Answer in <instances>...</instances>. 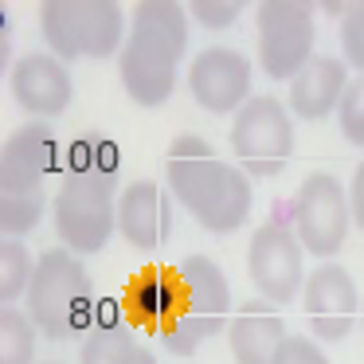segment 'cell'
Listing matches in <instances>:
<instances>
[{
	"label": "cell",
	"instance_id": "obj_21",
	"mask_svg": "<svg viewBox=\"0 0 364 364\" xmlns=\"http://www.w3.org/2000/svg\"><path fill=\"white\" fill-rule=\"evenodd\" d=\"M36 274V259L24 247V239H0V301L16 306V298H28V286Z\"/></svg>",
	"mask_w": 364,
	"mask_h": 364
},
{
	"label": "cell",
	"instance_id": "obj_11",
	"mask_svg": "<svg viewBox=\"0 0 364 364\" xmlns=\"http://www.w3.org/2000/svg\"><path fill=\"white\" fill-rule=\"evenodd\" d=\"M188 95L208 114H239L251 102V59L235 48H204L188 63Z\"/></svg>",
	"mask_w": 364,
	"mask_h": 364
},
{
	"label": "cell",
	"instance_id": "obj_17",
	"mask_svg": "<svg viewBox=\"0 0 364 364\" xmlns=\"http://www.w3.org/2000/svg\"><path fill=\"white\" fill-rule=\"evenodd\" d=\"M348 63L337 55H314L290 82V114L301 122H321L337 114L348 90Z\"/></svg>",
	"mask_w": 364,
	"mask_h": 364
},
{
	"label": "cell",
	"instance_id": "obj_10",
	"mask_svg": "<svg viewBox=\"0 0 364 364\" xmlns=\"http://www.w3.org/2000/svg\"><path fill=\"white\" fill-rule=\"evenodd\" d=\"M306 247L298 243V231L282 223H262L247 247V274H251L259 298L270 306H290L306 290Z\"/></svg>",
	"mask_w": 364,
	"mask_h": 364
},
{
	"label": "cell",
	"instance_id": "obj_26",
	"mask_svg": "<svg viewBox=\"0 0 364 364\" xmlns=\"http://www.w3.org/2000/svg\"><path fill=\"white\" fill-rule=\"evenodd\" d=\"M239 12H243L239 0H192V4H188V16H196V24L200 28H212V32L231 28L239 20Z\"/></svg>",
	"mask_w": 364,
	"mask_h": 364
},
{
	"label": "cell",
	"instance_id": "obj_20",
	"mask_svg": "<svg viewBox=\"0 0 364 364\" xmlns=\"http://www.w3.org/2000/svg\"><path fill=\"white\" fill-rule=\"evenodd\" d=\"M36 333L28 309H0V364H36Z\"/></svg>",
	"mask_w": 364,
	"mask_h": 364
},
{
	"label": "cell",
	"instance_id": "obj_27",
	"mask_svg": "<svg viewBox=\"0 0 364 364\" xmlns=\"http://www.w3.org/2000/svg\"><path fill=\"white\" fill-rule=\"evenodd\" d=\"M274 364H329L321 341L317 337H301V333H290L286 345L278 348V360Z\"/></svg>",
	"mask_w": 364,
	"mask_h": 364
},
{
	"label": "cell",
	"instance_id": "obj_2",
	"mask_svg": "<svg viewBox=\"0 0 364 364\" xmlns=\"http://www.w3.org/2000/svg\"><path fill=\"white\" fill-rule=\"evenodd\" d=\"M168 188L176 204L188 208V215L212 235H231L243 228L255 208V188L243 168L215 157V149L196 134H184L173 141L165 157Z\"/></svg>",
	"mask_w": 364,
	"mask_h": 364
},
{
	"label": "cell",
	"instance_id": "obj_1",
	"mask_svg": "<svg viewBox=\"0 0 364 364\" xmlns=\"http://www.w3.org/2000/svg\"><path fill=\"white\" fill-rule=\"evenodd\" d=\"M184 51H188V9H181L176 0H141L118 51V79L126 95L145 110L165 106L181 79Z\"/></svg>",
	"mask_w": 364,
	"mask_h": 364
},
{
	"label": "cell",
	"instance_id": "obj_5",
	"mask_svg": "<svg viewBox=\"0 0 364 364\" xmlns=\"http://www.w3.org/2000/svg\"><path fill=\"white\" fill-rule=\"evenodd\" d=\"M176 282H181V314L161 329V341L168 353L192 356L200 341L231 325V282L208 255H188L176 267Z\"/></svg>",
	"mask_w": 364,
	"mask_h": 364
},
{
	"label": "cell",
	"instance_id": "obj_24",
	"mask_svg": "<svg viewBox=\"0 0 364 364\" xmlns=\"http://www.w3.org/2000/svg\"><path fill=\"white\" fill-rule=\"evenodd\" d=\"M341 59L356 75H364V0L341 16Z\"/></svg>",
	"mask_w": 364,
	"mask_h": 364
},
{
	"label": "cell",
	"instance_id": "obj_25",
	"mask_svg": "<svg viewBox=\"0 0 364 364\" xmlns=\"http://www.w3.org/2000/svg\"><path fill=\"white\" fill-rule=\"evenodd\" d=\"M337 122H341L345 141L364 145V75L348 82L345 98H341V106H337Z\"/></svg>",
	"mask_w": 364,
	"mask_h": 364
},
{
	"label": "cell",
	"instance_id": "obj_22",
	"mask_svg": "<svg viewBox=\"0 0 364 364\" xmlns=\"http://www.w3.org/2000/svg\"><path fill=\"white\" fill-rule=\"evenodd\" d=\"M43 212H48V196L43 192H32V196H4L0 192V231L9 239H20L28 231H36Z\"/></svg>",
	"mask_w": 364,
	"mask_h": 364
},
{
	"label": "cell",
	"instance_id": "obj_30",
	"mask_svg": "<svg viewBox=\"0 0 364 364\" xmlns=\"http://www.w3.org/2000/svg\"><path fill=\"white\" fill-rule=\"evenodd\" d=\"M360 329H364V309H360Z\"/></svg>",
	"mask_w": 364,
	"mask_h": 364
},
{
	"label": "cell",
	"instance_id": "obj_15",
	"mask_svg": "<svg viewBox=\"0 0 364 364\" xmlns=\"http://www.w3.org/2000/svg\"><path fill=\"white\" fill-rule=\"evenodd\" d=\"M118 235L134 251H157L173 235V196L157 181H134L118 196Z\"/></svg>",
	"mask_w": 364,
	"mask_h": 364
},
{
	"label": "cell",
	"instance_id": "obj_23",
	"mask_svg": "<svg viewBox=\"0 0 364 364\" xmlns=\"http://www.w3.org/2000/svg\"><path fill=\"white\" fill-rule=\"evenodd\" d=\"M71 168H95V173H118V149L106 134H82L71 145Z\"/></svg>",
	"mask_w": 364,
	"mask_h": 364
},
{
	"label": "cell",
	"instance_id": "obj_9",
	"mask_svg": "<svg viewBox=\"0 0 364 364\" xmlns=\"http://www.w3.org/2000/svg\"><path fill=\"white\" fill-rule=\"evenodd\" d=\"M348 228H353V208H348V188L333 173H309L294 196V231L298 243L309 255L329 262L345 247Z\"/></svg>",
	"mask_w": 364,
	"mask_h": 364
},
{
	"label": "cell",
	"instance_id": "obj_4",
	"mask_svg": "<svg viewBox=\"0 0 364 364\" xmlns=\"http://www.w3.org/2000/svg\"><path fill=\"white\" fill-rule=\"evenodd\" d=\"M118 173H95V168H71L67 165L63 184L51 200V220L55 235L67 251L98 255L110 235L118 231Z\"/></svg>",
	"mask_w": 364,
	"mask_h": 364
},
{
	"label": "cell",
	"instance_id": "obj_6",
	"mask_svg": "<svg viewBox=\"0 0 364 364\" xmlns=\"http://www.w3.org/2000/svg\"><path fill=\"white\" fill-rule=\"evenodd\" d=\"M40 32L51 55L106 59L126 43V12L118 0H48L40 9Z\"/></svg>",
	"mask_w": 364,
	"mask_h": 364
},
{
	"label": "cell",
	"instance_id": "obj_29",
	"mask_svg": "<svg viewBox=\"0 0 364 364\" xmlns=\"http://www.w3.org/2000/svg\"><path fill=\"white\" fill-rule=\"evenodd\" d=\"M134 364H157V356L149 353V348H141V353H137V360Z\"/></svg>",
	"mask_w": 364,
	"mask_h": 364
},
{
	"label": "cell",
	"instance_id": "obj_3",
	"mask_svg": "<svg viewBox=\"0 0 364 364\" xmlns=\"http://www.w3.org/2000/svg\"><path fill=\"white\" fill-rule=\"evenodd\" d=\"M90 306H95V286L79 255L67 247L43 251L36 259V274L24 298L36 329L51 341H71L90 321Z\"/></svg>",
	"mask_w": 364,
	"mask_h": 364
},
{
	"label": "cell",
	"instance_id": "obj_13",
	"mask_svg": "<svg viewBox=\"0 0 364 364\" xmlns=\"http://www.w3.org/2000/svg\"><path fill=\"white\" fill-rule=\"evenodd\" d=\"M55 134L48 122H24L9 134L0 149V192L4 196H32L43 192V181L55 168Z\"/></svg>",
	"mask_w": 364,
	"mask_h": 364
},
{
	"label": "cell",
	"instance_id": "obj_18",
	"mask_svg": "<svg viewBox=\"0 0 364 364\" xmlns=\"http://www.w3.org/2000/svg\"><path fill=\"white\" fill-rule=\"evenodd\" d=\"M126 306L137 321H149L165 329L176 314H181V282L173 270H145L129 282Z\"/></svg>",
	"mask_w": 364,
	"mask_h": 364
},
{
	"label": "cell",
	"instance_id": "obj_12",
	"mask_svg": "<svg viewBox=\"0 0 364 364\" xmlns=\"http://www.w3.org/2000/svg\"><path fill=\"white\" fill-rule=\"evenodd\" d=\"M301 314H306L317 341H329V345L345 341L360 317V290H356L353 274L337 262L317 267L301 290Z\"/></svg>",
	"mask_w": 364,
	"mask_h": 364
},
{
	"label": "cell",
	"instance_id": "obj_8",
	"mask_svg": "<svg viewBox=\"0 0 364 364\" xmlns=\"http://www.w3.org/2000/svg\"><path fill=\"white\" fill-rule=\"evenodd\" d=\"M255 24H259V63L267 79L294 82L301 67L314 59V9L301 0H262L255 9Z\"/></svg>",
	"mask_w": 364,
	"mask_h": 364
},
{
	"label": "cell",
	"instance_id": "obj_7",
	"mask_svg": "<svg viewBox=\"0 0 364 364\" xmlns=\"http://www.w3.org/2000/svg\"><path fill=\"white\" fill-rule=\"evenodd\" d=\"M231 149L247 176H278L294 157V114L270 95H255L231 122Z\"/></svg>",
	"mask_w": 364,
	"mask_h": 364
},
{
	"label": "cell",
	"instance_id": "obj_19",
	"mask_svg": "<svg viewBox=\"0 0 364 364\" xmlns=\"http://www.w3.org/2000/svg\"><path fill=\"white\" fill-rule=\"evenodd\" d=\"M141 345L134 341V333L118 321H98L87 329L79 345V364H134Z\"/></svg>",
	"mask_w": 364,
	"mask_h": 364
},
{
	"label": "cell",
	"instance_id": "obj_28",
	"mask_svg": "<svg viewBox=\"0 0 364 364\" xmlns=\"http://www.w3.org/2000/svg\"><path fill=\"white\" fill-rule=\"evenodd\" d=\"M348 208H353V223L364 231V161L353 168V181H348Z\"/></svg>",
	"mask_w": 364,
	"mask_h": 364
},
{
	"label": "cell",
	"instance_id": "obj_14",
	"mask_svg": "<svg viewBox=\"0 0 364 364\" xmlns=\"http://www.w3.org/2000/svg\"><path fill=\"white\" fill-rule=\"evenodd\" d=\"M9 82H12V95H16L20 110L32 114V122L59 118L71 106V95H75L71 71L51 51H28V55H20Z\"/></svg>",
	"mask_w": 364,
	"mask_h": 364
},
{
	"label": "cell",
	"instance_id": "obj_31",
	"mask_svg": "<svg viewBox=\"0 0 364 364\" xmlns=\"http://www.w3.org/2000/svg\"><path fill=\"white\" fill-rule=\"evenodd\" d=\"M48 364H59V360H48Z\"/></svg>",
	"mask_w": 364,
	"mask_h": 364
},
{
	"label": "cell",
	"instance_id": "obj_16",
	"mask_svg": "<svg viewBox=\"0 0 364 364\" xmlns=\"http://www.w3.org/2000/svg\"><path fill=\"white\" fill-rule=\"evenodd\" d=\"M286 321L267 298H247L228 325V345L235 364H274L286 345Z\"/></svg>",
	"mask_w": 364,
	"mask_h": 364
}]
</instances>
